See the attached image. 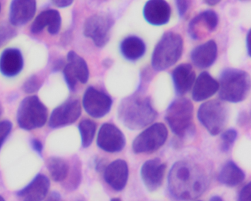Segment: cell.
<instances>
[{
	"mask_svg": "<svg viewBox=\"0 0 251 201\" xmlns=\"http://www.w3.org/2000/svg\"><path fill=\"white\" fill-rule=\"evenodd\" d=\"M208 183L203 170L186 161L175 163L168 176L170 193L179 201L196 199L206 190Z\"/></svg>",
	"mask_w": 251,
	"mask_h": 201,
	"instance_id": "6da1fadb",
	"label": "cell"
},
{
	"mask_svg": "<svg viewBox=\"0 0 251 201\" xmlns=\"http://www.w3.org/2000/svg\"><path fill=\"white\" fill-rule=\"evenodd\" d=\"M158 117V112L149 97L139 92L124 98L118 107V118L125 127L139 130L152 124Z\"/></svg>",
	"mask_w": 251,
	"mask_h": 201,
	"instance_id": "7a4b0ae2",
	"label": "cell"
},
{
	"mask_svg": "<svg viewBox=\"0 0 251 201\" xmlns=\"http://www.w3.org/2000/svg\"><path fill=\"white\" fill-rule=\"evenodd\" d=\"M193 114V104L186 98L175 100L166 111L165 120L169 127L176 138L182 142L195 134Z\"/></svg>",
	"mask_w": 251,
	"mask_h": 201,
	"instance_id": "3957f363",
	"label": "cell"
},
{
	"mask_svg": "<svg viewBox=\"0 0 251 201\" xmlns=\"http://www.w3.org/2000/svg\"><path fill=\"white\" fill-rule=\"evenodd\" d=\"M219 84V97L221 100L239 103L249 95L251 76L244 70L227 68L222 72Z\"/></svg>",
	"mask_w": 251,
	"mask_h": 201,
	"instance_id": "277c9868",
	"label": "cell"
},
{
	"mask_svg": "<svg viewBox=\"0 0 251 201\" xmlns=\"http://www.w3.org/2000/svg\"><path fill=\"white\" fill-rule=\"evenodd\" d=\"M183 39L179 33L166 32L155 45L151 64L155 71L161 72L173 67L181 58Z\"/></svg>",
	"mask_w": 251,
	"mask_h": 201,
	"instance_id": "5b68a950",
	"label": "cell"
},
{
	"mask_svg": "<svg viewBox=\"0 0 251 201\" xmlns=\"http://www.w3.org/2000/svg\"><path fill=\"white\" fill-rule=\"evenodd\" d=\"M198 120L211 136L220 134L228 122L227 105L218 100L204 102L198 111Z\"/></svg>",
	"mask_w": 251,
	"mask_h": 201,
	"instance_id": "8992f818",
	"label": "cell"
},
{
	"mask_svg": "<svg viewBox=\"0 0 251 201\" xmlns=\"http://www.w3.org/2000/svg\"><path fill=\"white\" fill-rule=\"evenodd\" d=\"M48 118V110L37 96L25 98L17 111L19 126L26 130L43 127Z\"/></svg>",
	"mask_w": 251,
	"mask_h": 201,
	"instance_id": "52a82bcc",
	"label": "cell"
},
{
	"mask_svg": "<svg viewBox=\"0 0 251 201\" xmlns=\"http://www.w3.org/2000/svg\"><path fill=\"white\" fill-rule=\"evenodd\" d=\"M167 137L168 130L165 125L155 123L136 136L132 144V150L136 154L155 152L165 144Z\"/></svg>",
	"mask_w": 251,
	"mask_h": 201,
	"instance_id": "ba28073f",
	"label": "cell"
},
{
	"mask_svg": "<svg viewBox=\"0 0 251 201\" xmlns=\"http://www.w3.org/2000/svg\"><path fill=\"white\" fill-rule=\"evenodd\" d=\"M114 20L109 15L95 14L83 25V34L92 39L98 48H102L109 42Z\"/></svg>",
	"mask_w": 251,
	"mask_h": 201,
	"instance_id": "9c48e42d",
	"label": "cell"
},
{
	"mask_svg": "<svg viewBox=\"0 0 251 201\" xmlns=\"http://www.w3.org/2000/svg\"><path fill=\"white\" fill-rule=\"evenodd\" d=\"M113 100L109 95L90 86L83 97V106L88 114L93 118H102L111 111Z\"/></svg>",
	"mask_w": 251,
	"mask_h": 201,
	"instance_id": "30bf717a",
	"label": "cell"
},
{
	"mask_svg": "<svg viewBox=\"0 0 251 201\" xmlns=\"http://www.w3.org/2000/svg\"><path fill=\"white\" fill-rule=\"evenodd\" d=\"M68 64L64 67V78L71 92H75L77 82L86 84L89 78V70L86 61L74 51H70L67 55Z\"/></svg>",
	"mask_w": 251,
	"mask_h": 201,
	"instance_id": "8fae6325",
	"label": "cell"
},
{
	"mask_svg": "<svg viewBox=\"0 0 251 201\" xmlns=\"http://www.w3.org/2000/svg\"><path fill=\"white\" fill-rule=\"evenodd\" d=\"M126 136L121 130L112 123L102 125L97 138V145L105 152H119L126 146Z\"/></svg>",
	"mask_w": 251,
	"mask_h": 201,
	"instance_id": "7c38bea8",
	"label": "cell"
},
{
	"mask_svg": "<svg viewBox=\"0 0 251 201\" xmlns=\"http://www.w3.org/2000/svg\"><path fill=\"white\" fill-rule=\"evenodd\" d=\"M82 108L79 100L72 98L52 111L49 120V126L58 128L75 123L81 115Z\"/></svg>",
	"mask_w": 251,
	"mask_h": 201,
	"instance_id": "4fadbf2b",
	"label": "cell"
},
{
	"mask_svg": "<svg viewBox=\"0 0 251 201\" xmlns=\"http://www.w3.org/2000/svg\"><path fill=\"white\" fill-rule=\"evenodd\" d=\"M218 23L219 17L217 13L212 10H206L191 20L188 32L194 40H201L214 32Z\"/></svg>",
	"mask_w": 251,
	"mask_h": 201,
	"instance_id": "5bb4252c",
	"label": "cell"
},
{
	"mask_svg": "<svg viewBox=\"0 0 251 201\" xmlns=\"http://www.w3.org/2000/svg\"><path fill=\"white\" fill-rule=\"evenodd\" d=\"M166 170L167 164L159 158L148 160L144 163L141 169V177L150 192H153L161 186Z\"/></svg>",
	"mask_w": 251,
	"mask_h": 201,
	"instance_id": "9a60e30c",
	"label": "cell"
},
{
	"mask_svg": "<svg viewBox=\"0 0 251 201\" xmlns=\"http://www.w3.org/2000/svg\"><path fill=\"white\" fill-rule=\"evenodd\" d=\"M171 14V7L163 0H151L144 7V18L151 25L162 26L167 24Z\"/></svg>",
	"mask_w": 251,
	"mask_h": 201,
	"instance_id": "2e32d148",
	"label": "cell"
},
{
	"mask_svg": "<svg viewBox=\"0 0 251 201\" xmlns=\"http://www.w3.org/2000/svg\"><path fill=\"white\" fill-rule=\"evenodd\" d=\"M50 187V179L45 175L38 174L28 185L17 192V195L23 201H42L48 195Z\"/></svg>",
	"mask_w": 251,
	"mask_h": 201,
	"instance_id": "e0dca14e",
	"label": "cell"
},
{
	"mask_svg": "<svg viewBox=\"0 0 251 201\" xmlns=\"http://www.w3.org/2000/svg\"><path fill=\"white\" fill-rule=\"evenodd\" d=\"M128 166L124 160L117 159L107 166L104 171L105 182L116 191H122L128 180Z\"/></svg>",
	"mask_w": 251,
	"mask_h": 201,
	"instance_id": "ac0fdd59",
	"label": "cell"
},
{
	"mask_svg": "<svg viewBox=\"0 0 251 201\" xmlns=\"http://www.w3.org/2000/svg\"><path fill=\"white\" fill-rule=\"evenodd\" d=\"M24 67L23 54L17 48H8L0 55V73L6 77L18 75Z\"/></svg>",
	"mask_w": 251,
	"mask_h": 201,
	"instance_id": "d6986e66",
	"label": "cell"
},
{
	"mask_svg": "<svg viewBox=\"0 0 251 201\" xmlns=\"http://www.w3.org/2000/svg\"><path fill=\"white\" fill-rule=\"evenodd\" d=\"M36 11L34 0H14L10 8V23L14 26H23L30 22Z\"/></svg>",
	"mask_w": 251,
	"mask_h": 201,
	"instance_id": "ffe728a7",
	"label": "cell"
},
{
	"mask_svg": "<svg viewBox=\"0 0 251 201\" xmlns=\"http://www.w3.org/2000/svg\"><path fill=\"white\" fill-rule=\"evenodd\" d=\"M220 84L207 72H202L195 79L192 89V99L195 102H202L214 96L219 91Z\"/></svg>",
	"mask_w": 251,
	"mask_h": 201,
	"instance_id": "44dd1931",
	"label": "cell"
},
{
	"mask_svg": "<svg viewBox=\"0 0 251 201\" xmlns=\"http://www.w3.org/2000/svg\"><path fill=\"white\" fill-rule=\"evenodd\" d=\"M218 49L215 41L209 40L198 45L191 52V61L198 69H206L211 67L217 58Z\"/></svg>",
	"mask_w": 251,
	"mask_h": 201,
	"instance_id": "7402d4cb",
	"label": "cell"
},
{
	"mask_svg": "<svg viewBox=\"0 0 251 201\" xmlns=\"http://www.w3.org/2000/svg\"><path fill=\"white\" fill-rule=\"evenodd\" d=\"M176 93L179 96L185 95L192 89L196 79V74L190 64H181L172 73Z\"/></svg>",
	"mask_w": 251,
	"mask_h": 201,
	"instance_id": "603a6c76",
	"label": "cell"
},
{
	"mask_svg": "<svg viewBox=\"0 0 251 201\" xmlns=\"http://www.w3.org/2000/svg\"><path fill=\"white\" fill-rule=\"evenodd\" d=\"M48 27V32L51 35L59 33L61 27V17L56 10H47L41 13L32 24L30 31L37 34Z\"/></svg>",
	"mask_w": 251,
	"mask_h": 201,
	"instance_id": "cb8c5ba5",
	"label": "cell"
},
{
	"mask_svg": "<svg viewBox=\"0 0 251 201\" xmlns=\"http://www.w3.org/2000/svg\"><path fill=\"white\" fill-rule=\"evenodd\" d=\"M120 50L125 59L129 61H136L145 55L146 45L138 36H127L120 43Z\"/></svg>",
	"mask_w": 251,
	"mask_h": 201,
	"instance_id": "d4e9b609",
	"label": "cell"
},
{
	"mask_svg": "<svg viewBox=\"0 0 251 201\" xmlns=\"http://www.w3.org/2000/svg\"><path fill=\"white\" fill-rule=\"evenodd\" d=\"M245 177V173L233 161L226 163L219 174L220 183L231 187L242 183Z\"/></svg>",
	"mask_w": 251,
	"mask_h": 201,
	"instance_id": "484cf974",
	"label": "cell"
},
{
	"mask_svg": "<svg viewBox=\"0 0 251 201\" xmlns=\"http://www.w3.org/2000/svg\"><path fill=\"white\" fill-rule=\"evenodd\" d=\"M47 168L55 182H64L70 174V167L67 161L59 157H50L47 160Z\"/></svg>",
	"mask_w": 251,
	"mask_h": 201,
	"instance_id": "4316f807",
	"label": "cell"
},
{
	"mask_svg": "<svg viewBox=\"0 0 251 201\" xmlns=\"http://www.w3.org/2000/svg\"><path fill=\"white\" fill-rule=\"evenodd\" d=\"M81 136L82 147L87 148L92 145L97 130V124L89 119H85L78 126Z\"/></svg>",
	"mask_w": 251,
	"mask_h": 201,
	"instance_id": "83f0119b",
	"label": "cell"
},
{
	"mask_svg": "<svg viewBox=\"0 0 251 201\" xmlns=\"http://www.w3.org/2000/svg\"><path fill=\"white\" fill-rule=\"evenodd\" d=\"M82 170L81 164L78 160H76L72 167L70 176L67 182H65L64 187L69 190H75L81 183Z\"/></svg>",
	"mask_w": 251,
	"mask_h": 201,
	"instance_id": "f1b7e54d",
	"label": "cell"
},
{
	"mask_svg": "<svg viewBox=\"0 0 251 201\" xmlns=\"http://www.w3.org/2000/svg\"><path fill=\"white\" fill-rule=\"evenodd\" d=\"M238 133L236 129H227L223 132L220 138V150L223 152H227L231 150L237 139Z\"/></svg>",
	"mask_w": 251,
	"mask_h": 201,
	"instance_id": "f546056e",
	"label": "cell"
},
{
	"mask_svg": "<svg viewBox=\"0 0 251 201\" xmlns=\"http://www.w3.org/2000/svg\"><path fill=\"white\" fill-rule=\"evenodd\" d=\"M17 35V30L9 25L0 24V48Z\"/></svg>",
	"mask_w": 251,
	"mask_h": 201,
	"instance_id": "4dcf8cb0",
	"label": "cell"
},
{
	"mask_svg": "<svg viewBox=\"0 0 251 201\" xmlns=\"http://www.w3.org/2000/svg\"><path fill=\"white\" fill-rule=\"evenodd\" d=\"M41 85H42V83H41V81L38 78L37 76L32 75L25 82L23 89L25 93H34L40 89Z\"/></svg>",
	"mask_w": 251,
	"mask_h": 201,
	"instance_id": "1f68e13d",
	"label": "cell"
},
{
	"mask_svg": "<svg viewBox=\"0 0 251 201\" xmlns=\"http://www.w3.org/2000/svg\"><path fill=\"white\" fill-rule=\"evenodd\" d=\"M13 125L8 120L0 123V149L12 130Z\"/></svg>",
	"mask_w": 251,
	"mask_h": 201,
	"instance_id": "d6a6232c",
	"label": "cell"
},
{
	"mask_svg": "<svg viewBox=\"0 0 251 201\" xmlns=\"http://www.w3.org/2000/svg\"><path fill=\"white\" fill-rule=\"evenodd\" d=\"M152 72L149 69H144L143 71L141 73L140 84H139V89H138L136 92L141 93V92L145 89V85H148L147 83L151 81V79H152Z\"/></svg>",
	"mask_w": 251,
	"mask_h": 201,
	"instance_id": "836d02e7",
	"label": "cell"
},
{
	"mask_svg": "<svg viewBox=\"0 0 251 201\" xmlns=\"http://www.w3.org/2000/svg\"><path fill=\"white\" fill-rule=\"evenodd\" d=\"M176 4L179 17L180 18H183L192 5V1H179L177 0V1H176Z\"/></svg>",
	"mask_w": 251,
	"mask_h": 201,
	"instance_id": "e575fe53",
	"label": "cell"
},
{
	"mask_svg": "<svg viewBox=\"0 0 251 201\" xmlns=\"http://www.w3.org/2000/svg\"><path fill=\"white\" fill-rule=\"evenodd\" d=\"M250 121H251V118H250L249 114H248L247 111H242L238 115L237 124L240 127H245V128L247 127H249Z\"/></svg>",
	"mask_w": 251,
	"mask_h": 201,
	"instance_id": "d590c367",
	"label": "cell"
},
{
	"mask_svg": "<svg viewBox=\"0 0 251 201\" xmlns=\"http://www.w3.org/2000/svg\"><path fill=\"white\" fill-rule=\"evenodd\" d=\"M239 201H251V184L248 183L241 190L239 195Z\"/></svg>",
	"mask_w": 251,
	"mask_h": 201,
	"instance_id": "8d00e7d4",
	"label": "cell"
},
{
	"mask_svg": "<svg viewBox=\"0 0 251 201\" xmlns=\"http://www.w3.org/2000/svg\"><path fill=\"white\" fill-rule=\"evenodd\" d=\"M52 3L58 8H64L70 6L73 3V1L72 0H54V1H52Z\"/></svg>",
	"mask_w": 251,
	"mask_h": 201,
	"instance_id": "74e56055",
	"label": "cell"
},
{
	"mask_svg": "<svg viewBox=\"0 0 251 201\" xmlns=\"http://www.w3.org/2000/svg\"><path fill=\"white\" fill-rule=\"evenodd\" d=\"M30 145H31L32 148H33L36 152H38L39 155L42 154V151H43V145H42L40 141L36 139H32Z\"/></svg>",
	"mask_w": 251,
	"mask_h": 201,
	"instance_id": "f35d334b",
	"label": "cell"
},
{
	"mask_svg": "<svg viewBox=\"0 0 251 201\" xmlns=\"http://www.w3.org/2000/svg\"><path fill=\"white\" fill-rule=\"evenodd\" d=\"M113 64H114V61L110 58H106L102 61V65L105 68H110L113 65Z\"/></svg>",
	"mask_w": 251,
	"mask_h": 201,
	"instance_id": "ab89813d",
	"label": "cell"
},
{
	"mask_svg": "<svg viewBox=\"0 0 251 201\" xmlns=\"http://www.w3.org/2000/svg\"><path fill=\"white\" fill-rule=\"evenodd\" d=\"M220 2V0H205L204 1V3L207 4L209 6H214V5H217Z\"/></svg>",
	"mask_w": 251,
	"mask_h": 201,
	"instance_id": "60d3db41",
	"label": "cell"
},
{
	"mask_svg": "<svg viewBox=\"0 0 251 201\" xmlns=\"http://www.w3.org/2000/svg\"><path fill=\"white\" fill-rule=\"evenodd\" d=\"M250 33L251 32L248 31V34H247L246 37V45H247V50H248V53L249 56H251V47H250Z\"/></svg>",
	"mask_w": 251,
	"mask_h": 201,
	"instance_id": "b9f144b4",
	"label": "cell"
},
{
	"mask_svg": "<svg viewBox=\"0 0 251 201\" xmlns=\"http://www.w3.org/2000/svg\"><path fill=\"white\" fill-rule=\"evenodd\" d=\"M209 201H223L220 196H213Z\"/></svg>",
	"mask_w": 251,
	"mask_h": 201,
	"instance_id": "7bdbcfd3",
	"label": "cell"
},
{
	"mask_svg": "<svg viewBox=\"0 0 251 201\" xmlns=\"http://www.w3.org/2000/svg\"><path fill=\"white\" fill-rule=\"evenodd\" d=\"M51 201H60V198L58 195L55 194V195H52V198H51Z\"/></svg>",
	"mask_w": 251,
	"mask_h": 201,
	"instance_id": "ee69618b",
	"label": "cell"
},
{
	"mask_svg": "<svg viewBox=\"0 0 251 201\" xmlns=\"http://www.w3.org/2000/svg\"><path fill=\"white\" fill-rule=\"evenodd\" d=\"M111 201H121V200L120 198H113Z\"/></svg>",
	"mask_w": 251,
	"mask_h": 201,
	"instance_id": "f6af8a7d",
	"label": "cell"
},
{
	"mask_svg": "<svg viewBox=\"0 0 251 201\" xmlns=\"http://www.w3.org/2000/svg\"><path fill=\"white\" fill-rule=\"evenodd\" d=\"M0 201H5V198L0 195Z\"/></svg>",
	"mask_w": 251,
	"mask_h": 201,
	"instance_id": "bcb514c9",
	"label": "cell"
},
{
	"mask_svg": "<svg viewBox=\"0 0 251 201\" xmlns=\"http://www.w3.org/2000/svg\"><path fill=\"white\" fill-rule=\"evenodd\" d=\"M0 11H1V4H0Z\"/></svg>",
	"mask_w": 251,
	"mask_h": 201,
	"instance_id": "7dc6e473",
	"label": "cell"
},
{
	"mask_svg": "<svg viewBox=\"0 0 251 201\" xmlns=\"http://www.w3.org/2000/svg\"></svg>",
	"mask_w": 251,
	"mask_h": 201,
	"instance_id": "c3c4849f",
	"label": "cell"
}]
</instances>
